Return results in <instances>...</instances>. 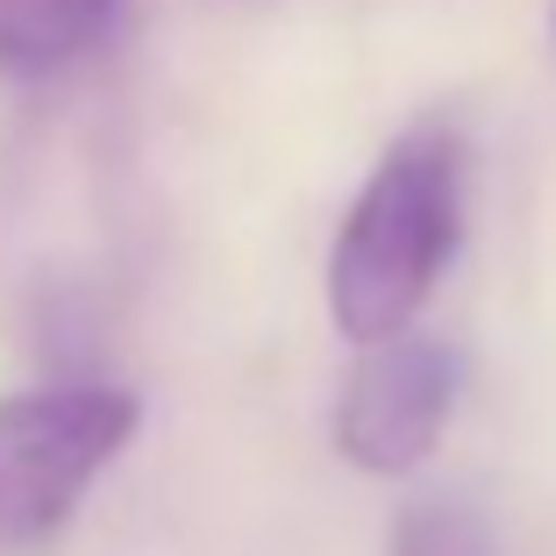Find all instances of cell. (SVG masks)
<instances>
[{
	"instance_id": "cell-4",
	"label": "cell",
	"mask_w": 556,
	"mask_h": 556,
	"mask_svg": "<svg viewBox=\"0 0 556 556\" xmlns=\"http://www.w3.org/2000/svg\"><path fill=\"white\" fill-rule=\"evenodd\" d=\"M122 0H0V72H58L108 43Z\"/></svg>"
},
{
	"instance_id": "cell-2",
	"label": "cell",
	"mask_w": 556,
	"mask_h": 556,
	"mask_svg": "<svg viewBox=\"0 0 556 556\" xmlns=\"http://www.w3.org/2000/svg\"><path fill=\"white\" fill-rule=\"evenodd\" d=\"M136 421L143 407L122 386H29L0 400V556L58 535L136 442Z\"/></svg>"
},
{
	"instance_id": "cell-5",
	"label": "cell",
	"mask_w": 556,
	"mask_h": 556,
	"mask_svg": "<svg viewBox=\"0 0 556 556\" xmlns=\"http://www.w3.org/2000/svg\"><path fill=\"white\" fill-rule=\"evenodd\" d=\"M386 556H500V528L464 492H428L393 514Z\"/></svg>"
},
{
	"instance_id": "cell-3",
	"label": "cell",
	"mask_w": 556,
	"mask_h": 556,
	"mask_svg": "<svg viewBox=\"0 0 556 556\" xmlns=\"http://www.w3.org/2000/svg\"><path fill=\"white\" fill-rule=\"evenodd\" d=\"M457 386L464 364L450 343L435 336H393V343H371L350 364L343 393H336V450L343 464L371 478H407L435 457L442 428L457 414Z\"/></svg>"
},
{
	"instance_id": "cell-1",
	"label": "cell",
	"mask_w": 556,
	"mask_h": 556,
	"mask_svg": "<svg viewBox=\"0 0 556 556\" xmlns=\"http://www.w3.org/2000/svg\"><path fill=\"white\" fill-rule=\"evenodd\" d=\"M464 236V150L450 129H407L357 186L328 250V314L357 350L407 336Z\"/></svg>"
}]
</instances>
